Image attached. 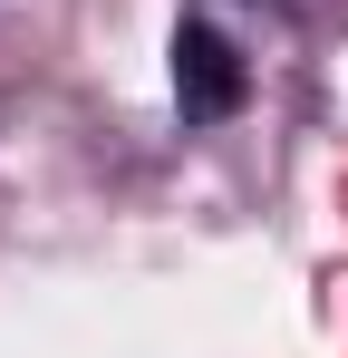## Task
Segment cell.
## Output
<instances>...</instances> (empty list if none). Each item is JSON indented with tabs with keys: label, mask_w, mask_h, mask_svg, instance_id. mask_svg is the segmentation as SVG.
Returning <instances> with one entry per match:
<instances>
[{
	"label": "cell",
	"mask_w": 348,
	"mask_h": 358,
	"mask_svg": "<svg viewBox=\"0 0 348 358\" xmlns=\"http://www.w3.org/2000/svg\"><path fill=\"white\" fill-rule=\"evenodd\" d=\"M242 97H252L242 49H232L213 20H184V29H174V107H184V126H223V117H242Z\"/></svg>",
	"instance_id": "6da1fadb"
},
{
	"label": "cell",
	"mask_w": 348,
	"mask_h": 358,
	"mask_svg": "<svg viewBox=\"0 0 348 358\" xmlns=\"http://www.w3.org/2000/svg\"><path fill=\"white\" fill-rule=\"evenodd\" d=\"M271 10H290V0H271Z\"/></svg>",
	"instance_id": "7a4b0ae2"
}]
</instances>
